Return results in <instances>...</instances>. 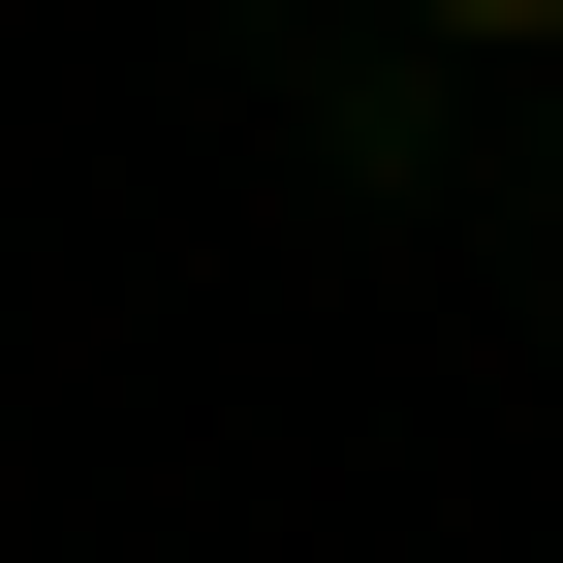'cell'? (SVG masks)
I'll return each instance as SVG.
<instances>
[{
	"label": "cell",
	"mask_w": 563,
	"mask_h": 563,
	"mask_svg": "<svg viewBox=\"0 0 563 563\" xmlns=\"http://www.w3.org/2000/svg\"><path fill=\"white\" fill-rule=\"evenodd\" d=\"M407 63H563V0H376Z\"/></svg>",
	"instance_id": "2"
},
{
	"label": "cell",
	"mask_w": 563,
	"mask_h": 563,
	"mask_svg": "<svg viewBox=\"0 0 563 563\" xmlns=\"http://www.w3.org/2000/svg\"><path fill=\"white\" fill-rule=\"evenodd\" d=\"M313 157H344V188H439V63L344 32V63H313Z\"/></svg>",
	"instance_id": "1"
},
{
	"label": "cell",
	"mask_w": 563,
	"mask_h": 563,
	"mask_svg": "<svg viewBox=\"0 0 563 563\" xmlns=\"http://www.w3.org/2000/svg\"><path fill=\"white\" fill-rule=\"evenodd\" d=\"M532 188H563V63H532Z\"/></svg>",
	"instance_id": "3"
}]
</instances>
